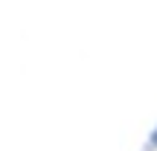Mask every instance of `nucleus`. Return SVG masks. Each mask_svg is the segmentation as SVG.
<instances>
[{
    "instance_id": "obj_1",
    "label": "nucleus",
    "mask_w": 157,
    "mask_h": 151,
    "mask_svg": "<svg viewBox=\"0 0 157 151\" xmlns=\"http://www.w3.org/2000/svg\"><path fill=\"white\" fill-rule=\"evenodd\" d=\"M151 142H157V131H154V137H151Z\"/></svg>"
}]
</instances>
